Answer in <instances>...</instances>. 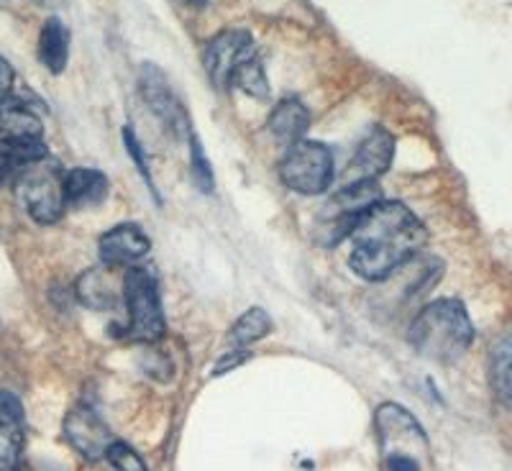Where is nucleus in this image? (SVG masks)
I'll return each mask as SVG.
<instances>
[{"instance_id": "1", "label": "nucleus", "mask_w": 512, "mask_h": 471, "mask_svg": "<svg viewBox=\"0 0 512 471\" xmlns=\"http://www.w3.org/2000/svg\"><path fill=\"white\" fill-rule=\"evenodd\" d=\"M349 267L367 282H384L402 269L428 241L423 223L395 200H379L351 231Z\"/></svg>"}, {"instance_id": "2", "label": "nucleus", "mask_w": 512, "mask_h": 471, "mask_svg": "<svg viewBox=\"0 0 512 471\" xmlns=\"http://www.w3.org/2000/svg\"><path fill=\"white\" fill-rule=\"evenodd\" d=\"M408 338L413 349L425 359L454 364L472 346L474 326L464 303L446 297L428 303L415 315Z\"/></svg>"}, {"instance_id": "3", "label": "nucleus", "mask_w": 512, "mask_h": 471, "mask_svg": "<svg viewBox=\"0 0 512 471\" xmlns=\"http://www.w3.org/2000/svg\"><path fill=\"white\" fill-rule=\"evenodd\" d=\"M374 425H377L384 469L423 471V461L428 456V438L408 410L384 402L374 415Z\"/></svg>"}, {"instance_id": "4", "label": "nucleus", "mask_w": 512, "mask_h": 471, "mask_svg": "<svg viewBox=\"0 0 512 471\" xmlns=\"http://www.w3.org/2000/svg\"><path fill=\"white\" fill-rule=\"evenodd\" d=\"M123 305H126V326L121 338L154 344L164 336V310L159 297V282L149 269L131 267L123 277Z\"/></svg>"}, {"instance_id": "5", "label": "nucleus", "mask_w": 512, "mask_h": 471, "mask_svg": "<svg viewBox=\"0 0 512 471\" xmlns=\"http://www.w3.org/2000/svg\"><path fill=\"white\" fill-rule=\"evenodd\" d=\"M379 200H382V187L377 185V180L349 182L344 190H338L326 208L320 210L318 231H315L320 244L333 246L341 239H349L359 218Z\"/></svg>"}, {"instance_id": "6", "label": "nucleus", "mask_w": 512, "mask_h": 471, "mask_svg": "<svg viewBox=\"0 0 512 471\" xmlns=\"http://www.w3.org/2000/svg\"><path fill=\"white\" fill-rule=\"evenodd\" d=\"M18 198L36 223H57L64 216V175L54 162L44 159L18 172Z\"/></svg>"}, {"instance_id": "7", "label": "nucleus", "mask_w": 512, "mask_h": 471, "mask_svg": "<svg viewBox=\"0 0 512 471\" xmlns=\"http://www.w3.org/2000/svg\"><path fill=\"white\" fill-rule=\"evenodd\" d=\"M280 177L290 190L300 195H320L331 187L336 177L333 154L320 141H297L287 146V154L280 162Z\"/></svg>"}, {"instance_id": "8", "label": "nucleus", "mask_w": 512, "mask_h": 471, "mask_svg": "<svg viewBox=\"0 0 512 471\" xmlns=\"http://www.w3.org/2000/svg\"><path fill=\"white\" fill-rule=\"evenodd\" d=\"M139 90L144 103L152 108V113L157 116V121L162 123L167 134H172L175 139L190 134V118H187L185 105L180 103V98H177L175 90H172V85H169V80L157 64H141Z\"/></svg>"}, {"instance_id": "9", "label": "nucleus", "mask_w": 512, "mask_h": 471, "mask_svg": "<svg viewBox=\"0 0 512 471\" xmlns=\"http://www.w3.org/2000/svg\"><path fill=\"white\" fill-rule=\"evenodd\" d=\"M254 39L244 29H226L208 41L203 54V64L213 85L221 90H228L231 85L233 70L239 67L244 59L254 57Z\"/></svg>"}, {"instance_id": "10", "label": "nucleus", "mask_w": 512, "mask_h": 471, "mask_svg": "<svg viewBox=\"0 0 512 471\" xmlns=\"http://www.w3.org/2000/svg\"><path fill=\"white\" fill-rule=\"evenodd\" d=\"M64 438L70 441V446L75 448L77 454L85 456L90 461L105 459L108 448L116 438L111 436L108 425L103 423L98 413L93 408H75L67 418H64Z\"/></svg>"}, {"instance_id": "11", "label": "nucleus", "mask_w": 512, "mask_h": 471, "mask_svg": "<svg viewBox=\"0 0 512 471\" xmlns=\"http://www.w3.org/2000/svg\"><path fill=\"white\" fill-rule=\"evenodd\" d=\"M395 149V136H392L387 128H372V131L361 139V144L356 146L354 159L349 162L346 175H351V182L377 180L379 175H384V172L390 169L392 159H395Z\"/></svg>"}, {"instance_id": "12", "label": "nucleus", "mask_w": 512, "mask_h": 471, "mask_svg": "<svg viewBox=\"0 0 512 471\" xmlns=\"http://www.w3.org/2000/svg\"><path fill=\"white\" fill-rule=\"evenodd\" d=\"M118 267H93L75 285V295L85 308L90 310H113L123 303V277L118 274Z\"/></svg>"}, {"instance_id": "13", "label": "nucleus", "mask_w": 512, "mask_h": 471, "mask_svg": "<svg viewBox=\"0 0 512 471\" xmlns=\"http://www.w3.org/2000/svg\"><path fill=\"white\" fill-rule=\"evenodd\" d=\"M98 251L103 264L121 269L141 262V259L152 251V241H149V236H146L139 226H134V223H121V226L103 233Z\"/></svg>"}, {"instance_id": "14", "label": "nucleus", "mask_w": 512, "mask_h": 471, "mask_svg": "<svg viewBox=\"0 0 512 471\" xmlns=\"http://www.w3.org/2000/svg\"><path fill=\"white\" fill-rule=\"evenodd\" d=\"M41 118L16 95L0 98V141L41 139Z\"/></svg>"}, {"instance_id": "15", "label": "nucleus", "mask_w": 512, "mask_h": 471, "mask_svg": "<svg viewBox=\"0 0 512 471\" xmlns=\"http://www.w3.org/2000/svg\"><path fill=\"white\" fill-rule=\"evenodd\" d=\"M108 177L100 169L77 167L64 172V198L72 208H95L108 198Z\"/></svg>"}, {"instance_id": "16", "label": "nucleus", "mask_w": 512, "mask_h": 471, "mask_svg": "<svg viewBox=\"0 0 512 471\" xmlns=\"http://www.w3.org/2000/svg\"><path fill=\"white\" fill-rule=\"evenodd\" d=\"M267 126L280 144L292 146L297 141H303L305 131L310 126V111L297 98H285L272 108Z\"/></svg>"}, {"instance_id": "17", "label": "nucleus", "mask_w": 512, "mask_h": 471, "mask_svg": "<svg viewBox=\"0 0 512 471\" xmlns=\"http://www.w3.org/2000/svg\"><path fill=\"white\" fill-rule=\"evenodd\" d=\"M70 59V31L59 18H47L39 34V62L52 75H62Z\"/></svg>"}, {"instance_id": "18", "label": "nucleus", "mask_w": 512, "mask_h": 471, "mask_svg": "<svg viewBox=\"0 0 512 471\" xmlns=\"http://www.w3.org/2000/svg\"><path fill=\"white\" fill-rule=\"evenodd\" d=\"M489 379L502 408L512 410V336L500 338L489 356Z\"/></svg>"}, {"instance_id": "19", "label": "nucleus", "mask_w": 512, "mask_h": 471, "mask_svg": "<svg viewBox=\"0 0 512 471\" xmlns=\"http://www.w3.org/2000/svg\"><path fill=\"white\" fill-rule=\"evenodd\" d=\"M269 331H272V320H269L267 310L251 308L246 310V313L236 320V326L228 331V344L236 346V349H244V346L262 341Z\"/></svg>"}, {"instance_id": "20", "label": "nucleus", "mask_w": 512, "mask_h": 471, "mask_svg": "<svg viewBox=\"0 0 512 471\" xmlns=\"http://www.w3.org/2000/svg\"><path fill=\"white\" fill-rule=\"evenodd\" d=\"M236 88L241 90V93H246L249 98H256V100H267L269 98V82H267V75H264V67L262 62H259V57H249L244 59V62L233 70L231 75V85H228V90Z\"/></svg>"}, {"instance_id": "21", "label": "nucleus", "mask_w": 512, "mask_h": 471, "mask_svg": "<svg viewBox=\"0 0 512 471\" xmlns=\"http://www.w3.org/2000/svg\"><path fill=\"white\" fill-rule=\"evenodd\" d=\"M24 431L16 420L0 418V471H21Z\"/></svg>"}, {"instance_id": "22", "label": "nucleus", "mask_w": 512, "mask_h": 471, "mask_svg": "<svg viewBox=\"0 0 512 471\" xmlns=\"http://www.w3.org/2000/svg\"><path fill=\"white\" fill-rule=\"evenodd\" d=\"M190 175L200 192H213V187H216V182H213V167L205 159L203 146H200V141L195 136H190Z\"/></svg>"}, {"instance_id": "23", "label": "nucleus", "mask_w": 512, "mask_h": 471, "mask_svg": "<svg viewBox=\"0 0 512 471\" xmlns=\"http://www.w3.org/2000/svg\"><path fill=\"white\" fill-rule=\"evenodd\" d=\"M105 461H108L116 471H149L144 461H141V456L123 441L111 443L108 454H105Z\"/></svg>"}, {"instance_id": "24", "label": "nucleus", "mask_w": 512, "mask_h": 471, "mask_svg": "<svg viewBox=\"0 0 512 471\" xmlns=\"http://www.w3.org/2000/svg\"><path fill=\"white\" fill-rule=\"evenodd\" d=\"M123 146H126L128 157L134 159V164H136V167H139V172H141V180H144L146 185H149V190H152L154 200H157V203H159V192H157V187H154L152 172H149V164H146V157H144V146H141V144H139V139H136L134 128H128V126L123 128Z\"/></svg>"}, {"instance_id": "25", "label": "nucleus", "mask_w": 512, "mask_h": 471, "mask_svg": "<svg viewBox=\"0 0 512 471\" xmlns=\"http://www.w3.org/2000/svg\"><path fill=\"white\" fill-rule=\"evenodd\" d=\"M0 418L16 420V423H24V408H21V400L11 392H0Z\"/></svg>"}, {"instance_id": "26", "label": "nucleus", "mask_w": 512, "mask_h": 471, "mask_svg": "<svg viewBox=\"0 0 512 471\" xmlns=\"http://www.w3.org/2000/svg\"><path fill=\"white\" fill-rule=\"evenodd\" d=\"M13 82H16V72H13L11 62L0 57V98H8L13 95Z\"/></svg>"}, {"instance_id": "27", "label": "nucleus", "mask_w": 512, "mask_h": 471, "mask_svg": "<svg viewBox=\"0 0 512 471\" xmlns=\"http://www.w3.org/2000/svg\"><path fill=\"white\" fill-rule=\"evenodd\" d=\"M249 359V354H246L244 349H239V351H233V354H228V356H221V361H218L216 364V369H213V374H226L228 369H236V367H241V364H244V361Z\"/></svg>"}]
</instances>
